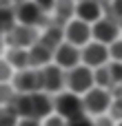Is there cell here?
Segmentation results:
<instances>
[{"instance_id": "obj_1", "label": "cell", "mask_w": 122, "mask_h": 126, "mask_svg": "<svg viewBox=\"0 0 122 126\" xmlns=\"http://www.w3.org/2000/svg\"><path fill=\"white\" fill-rule=\"evenodd\" d=\"M11 106L20 113V117L40 120V122H44L53 113V100L44 91H40V93H24V95L18 93V97L13 100Z\"/></svg>"}, {"instance_id": "obj_2", "label": "cell", "mask_w": 122, "mask_h": 126, "mask_svg": "<svg viewBox=\"0 0 122 126\" xmlns=\"http://www.w3.org/2000/svg\"><path fill=\"white\" fill-rule=\"evenodd\" d=\"M53 113L60 115V117L67 120V122L87 115L82 97L76 95V93H71V91H62L60 95H56V100H53Z\"/></svg>"}, {"instance_id": "obj_3", "label": "cell", "mask_w": 122, "mask_h": 126, "mask_svg": "<svg viewBox=\"0 0 122 126\" xmlns=\"http://www.w3.org/2000/svg\"><path fill=\"white\" fill-rule=\"evenodd\" d=\"M91 89H96V71L80 64L71 71H67V91L84 97Z\"/></svg>"}, {"instance_id": "obj_4", "label": "cell", "mask_w": 122, "mask_h": 126, "mask_svg": "<svg viewBox=\"0 0 122 126\" xmlns=\"http://www.w3.org/2000/svg\"><path fill=\"white\" fill-rule=\"evenodd\" d=\"M82 102H84L87 115L100 117V115H107V113H109V109H111V104H113V93L107 91V89L96 86V89H91V91L82 97Z\"/></svg>"}, {"instance_id": "obj_5", "label": "cell", "mask_w": 122, "mask_h": 126, "mask_svg": "<svg viewBox=\"0 0 122 126\" xmlns=\"http://www.w3.org/2000/svg\"><path fill=\"white\" fill-rule=\"evenodd\" d=\"M38 42H40L38 29L36 27H27V24H18L13 31H9L4 35V44L9 49H31Z\"/></svg>"}, {"instance_id": "obj_6", "label": "cell", "mask_w": 122, "mask_h": 126, "mask_svg": "<svg viewBox=\"0 0 122 126\" xmlns=\"http://www.w3.org/2000/svg\"><path fill=\"white\" fill-rule=\"evenodd\" d=\"M13 89L24 95V93H40L44 91V82H42V69H24L18 71L13 78Z\"/></svg>"}, {"instance_id": "obj_7", "label": "cell", "mask_w": 122, "mask_h": 126, "mask_svg": "<svg viewBox=\"0 0 122 126\" xmlns=\"http://www.w3.org/2000/svg\"><path fill=\"white\" fill-rule=\"evenodd\" d=\"M16 18L18 24H27V27H40V24H49L44 18V11L33 2V0H22L16 4Z\"/></svg>"}, {"instance_id": "obj_8", "label": "cell", "mask_w": 122, "mask_h": 126, "mask_svg": "<svg viewBox=\"0 0 122 126\" xmlns=\"http://www.w3.org/2000/svg\"><path fill=\"white\" fill-rule=\"evenodd\" d=\"M109 60H111V51H109V47L102 44V42L91 40V42L82 49V64L89 66V69H93V71L100 69V66H107Z\"/></svg>"}, {"instance_id": "obj_9", "label": "cell", "mask_w": 122, "mask_h": 126, "mask_svg": "<svg viewBox=\"0 0 122 126\" xmlns=\"http://www.w3.org/2000/svg\"><path fill=\"white\" fill-rule=\"evenodd\" d=\"M120 29H122L120 22H118L116 18L107 16V18H102V20H98V22L93 24V40H96V42H102V44H107V47H111L113 42L120 40Z\"/></svg>"}, {"instance_id": "obj_10", "label": "cell", "mask_w": 122, "mask_h": 126, "mask_svg": "<svg viewBox=\"0 0 122 126\" xmlns=\"http://www.w3.org/2000/svg\"><path fill=\"white\" fill-rule=\"evenodd\" d=\"M93 38V24H87L82 20H71L67 27H64V40L69 44H76L80 49H84Z\"/></svg>"}, {"instance_id": "obj_11", "label": "cell", "mask_w": 122, "mask_h": 126, "mask_svg": "<svg viewBox=\"0 0 122 126\" xmlns=\"http://www.w3.org/2000/svg\"><path fill=\"white\" fill-rule=\"evenodd\" d=\"M53 62H56L60 69L71 71V69H76V66L82 64V49L76 47V44L62 42V44L56 49V53H53Z\"/></svg>"}, {"instance_id": "obj_12", "label": "cell", "mask_w": 122, "mask_h": 126, "mask_svg": "<svg viewBox=\"0 0 122 126\" xmlns=\"http://www.w3.org/2000/svg\"><path fill=\"white\" fill-rule=\"evenodd\" d=\"M42 82H44V93H56V95H60L62 91H64V86H67V71L64 69H60L56 62L53 64H49V66H44L42 69Z\"/></svg>"}, {"instance_id": "obj_13", "label": "cell", "mask_w": 122, "mask_h": 126, "mask_svg": "<svg viewBox=\"0 0 122 126\" xmlns=\"http://www.w3.org/2000/svg\"><path fill=\"white\" fill-rule=\"evenodd\" d=\"M102 2H98V0H82V2H78V11H76V18L78 20H82V22H87V24H96L98 20H102L104 16H102Z\"/></svg>"}, {"instance_id": "obj_14", "label": "cell", "mask_w": 122, "mask_h": 126, "mask_svg": "<svg viewBox=\"0 0 122 126\" xmlns=\"http://www.w3.org/2000/svg\"><path fill=\"white\" fill-rule=\"evenodd\" d=\"M40 42H42L44 47H49V49L56 53V49H58L62 42H67V40H64V27H62V24H58V22L47 24V27H44V31L40 33Z\"/></svg>"}, {"instance_id": "obj_15", "label": "cell", "mask_w": 122, "mask_h": 126, "mask_svg": "<svg viewBox=\"0 0 122 126\" xmlns=\"http://www.w3.org/2000/svg\"><path fill=\"white\" fill-rule=\"evenodd\" d=\"M51 60H53V51L49 47H44L42 42H38V44H33L29 49V64H31V69H44V66L53 64Z\"/></svg>"}, {"instance_id": "obj_16", "label": "cell", "mask_w": 122, "mask_h": 126, "mask_svg": "<svg viewBox=\"0 0 122 126\" xmlns=\"http://www.w3.org/2000/svg\"><path fill=\"white\" fill-rule=\"evenodd\" d=\"M76 11H78V2L76 0H58L56 9H53L56 22L62 24V27H67L71 20H76Z\"/></svg>"}, {"instance_id": "obj_17", "label": "cell", "mask_w": 122, "mask_h": 126, "mask_svg": "<svg viewBox=\"0 0 122 126\" xmlns=\"http://www.w3.org/2000/svg\"><path fill=\"white\" fill-rule=\"evenodd\" d=\"M4 60L16 69V73L24 71V69H31V64H29V49H7Z\"/></svg>"}, {"instance_id": "obj_18", "label": "cell", "mask_w": 122, "mask_h": 126, "mask_svg": "<svg viewBox=\"0 0 122 126\" xmlns=\"http://www.w3.org/2000/svg\"><path fill=\"white\" fill-rule=\"evenodd\" d=\"M96 86L107 89V91H113V89H116V82H113V75H111L109 64H107V66L96 69Z\"/></svg>"}, {"instance_id": "obj_19", "label": "cell", "mask_w": 122, "mask_h": 126, "mask_svg": "<svg viewBox=\"0 0 122 126\" xmlns=\"http://www.w3.org/2000/svg\"><path fill=\"white\" fill-rule=\"evenodd\" d=\"M20 113L9 104V106H2V115H0V126H18L20 124Z\"/></svg>"}, {"instance_id": "obj_20", "label": "cell", "mask_w": 122, "mask_h": 126, "mask_svg": "<svg viewBox=\"0 0 122 126\" xmlns=\"http://www.w3.org/2000/svg\"><path fill=\"white\" fill-rule=\"evenodd\" d=\"M109 115L122 124V97H113V104H111V109H109Z\"/></svg>"}, {"instance_id": "obj_21", "label": "cell", "mask_w": 122, "mask_h": 126, "mask_svg": "<svg viewBox=\"0 0 122 126\" xmlns=\"http://www.w3.org/2000/svg\"><path fill=\"white\" fill-rule=\"evenodd\" d=\"M109 16L116 18L122 24V0H111V4H109Z\"/></svg>"}, {"instance_id": "obj_22", "label": "cell", "mask_w": 122, "mask_h": 126, "mask_svg": "<svg viewBox=\"0 0 122 126\" xmlns=\"http://www.w3.org/2000/svg\"><path fill=\"white\" fill-rule=\"evenodd\" d=\"M109 69H111V75H113L116 86H122V62H111Z\"/></svg>"}, {"instance_id": "obj_23", "label": "cell", "mask_w": 122, "mask_h": 126, "mask_svg": "<svg viewBox=\"0 0 122 126\" xmlns=\"http://www.w3.org/2000/svg\"><path fill=\"white\" fill-rule=\"evenodd\" d=\"M109 51H111V60H113V62H122V40L113 42V44L109 47Z\"/></svg>"}, {"instance_id": "obj_24", "label": "cell", "mask_w": 122, "mask_h": 126, "mask_svg": "<svg viewBox=\"0 0 122 126\" xmlns=\"http://www.w3.org/2000/svg\"><path fill=\"white\" fill-rule=\"evenodd\" d=\"M42 126H69V122H67V120H62L60 115H56V113H53V115H49V117L42 122Z\"/></svg>"}, {"instance_id": "obj_25", "label": "cell", "mask_w": 122, "mask_h": 126, "mask_svg": "<svg viewBox=\"0 0 122 126\" xmlns=\"http://www.w3.org/2000/svg\"><path fill=\"white\" fill-rule=\"evenodd\" d=\"M93 122H96V126H120L116 120H113V117H111V115H109V113H107V115H100V117H96Z\"/></svg>"}, {"instance_id": "obj_26", "label": "cell", "mask_w": 122, "mask_h": 126, "mask_svg": "<svg viewBox=\"0 0 122 126\" xmlns=\"http://www.w3.org/2000/svg\"><path fill=\"white\" fill-rule=\"evenodd\" d=\"M33 2H36L44 13H49V11H53V9H56V2H58V0H33Z\"/></svg>"}, {"instance_id": "obj_27", "label": "cell", "mask_w": 122, "mask_h": 126, "mask_svg": "<svg viewBox=\"0 0 122 126\" xmlns=\"http://www.w3.org/2000/svg\"><path fill=\"white\" fill-rule=\"evenodd\" d=\"M69 126H96V122H93L89 115H82V117H78V120H71Z\"/></svg>"}, {"instance_id": "obj_28", "label": "cell", "mask_w": 122, "mask_h": 126, "mask_svg": "<svg viewBox=\"0 0 122 126\" xmlns=\"http://www.w3.org/2000/svg\"><path fill=\"white\" fill-rule=\"evenodd\" d=\"M18 126H42V122L40 120H27V117H22Z\"/></svg>"}, {"instance_id": "obj_29", "label": "cell", "mask_w": 122, "mask_h": 126, "mask_svg": "<svg viewBox=\"0 0 122 126\" xmlns=\"http://www.w3.org/2000/svg\"><path fill=\"white\" fill-rule=\"evenodd\" d=\"M98 2H102V4H111V0H98Z\"/></svg>"}, {"instance_id": "obj_30", "label": "cell", "mask_w": 122, "mask_h": 126, "mask_svg": "<svg viewBox=\"0 0 122 126\" xmlns=\"http://www.w3.org/2000/svg\"><path fill=\"white\" fill-rule=\"evenodd\" d=\"M76 2H82V0H76Z\"/></svg>"}, {"instance_id": "obj_31", "label": "cell", "mask_w": 122, "mask_h": 126, "mask_svg": "<svg viewBox=\"0 0 122 126\" xmlns=\"http://www.w3.org/2000/svg\"><path fill=\"white\" fill-rule=\"evenodd\" d=\"M120 97H122V95H120Z\"/></svg>"}, {"instance_id": "obj_32", "label": "cell", "mask_w": 122, "mask_h": 126, "mask_svg": "<svg viewBox=\"0 0 122 126\" xmlns=\"http://www.w3.org/2000/svg\"><path fill=\"white\" fill-rule=\"evenodd\" d=\"M120 126H122V124H120Z\"/></svg>"}]
</instances>
